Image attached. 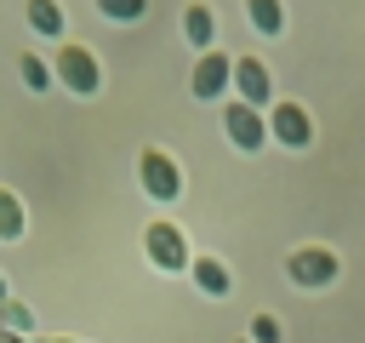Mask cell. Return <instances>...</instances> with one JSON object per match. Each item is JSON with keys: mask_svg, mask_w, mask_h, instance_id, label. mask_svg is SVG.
I'll return each instance as SVG.
<instances>
[{"mask_svg": "<svg viewBox=\"0 0 365 343\" xmlns=\"http://www.w3.org/2000/svg\"><path fill=\"white\" fill-rule=\"evenodd\" d=\"M51 74H57V86L74 91V97H97V91H103V63H97V51L80 46V40H63V46H57Z\"/></svg>", "mask_w": 365, "mask_h": 343, "instance_id": "1", "label": "cell"}, {"mask_svg": "<svg viewBox=\"0 0 365 343\" xmlns=\"http://www.w3.org/2000/svg\"><path fill=\"white\" fill-rule=\"evenodd\" d=\"M336 274H342V257H336L331 246H319V240H308V246L285 252V280H291V286H302V292H325Z\"/></svg>", "mask_w": 365, "mask_h": 343, "instance_id": "2", "label": "cell"}, {"mask_svg": "<svg viewBox=\"0 0 365 343\" xmlns=\"http://www.w3.org/2000/svg\"><path fill=\"white\" fill-rule=\"evenodd\" d=\"M137 183H143V194H148V200L171 206V200L182 194V166H177V154H171V149H160V143H148V149L137 154Z\"/></svg>", "mask_w": 365, "mask_h": 343, "instance_id": "3", "label": "cell"}, {"mask_svg": "<svg viewBox=\"0 0 365 343\" xmlns=\"http://www.w3.org/2000/svg\"><path fill=\"white\" fill-rule=\"evenodd\" d=\"M143 252H148V263H154V269H165V274H182V269L194 263V252H188L182 229H177L171 217H154V223L143 229Z\"/></svg>", "mask_w": 365, "mask_h": 343, "instance_id": "4", "label": "cell"}, {"mask_svg": "<svg viewBox=\"0 0 365 343\" xmlns=\"http://www.w3.org/2000/svg\"><path fill=\"white\" fill-rule=\"evenodd\" d=\"M222 137H228L240 154H257V149L268 143V114L251 109V103H240V97H228V103H222Z\"/></svg>", "mask_w": 365, "mask_h": 343, "instance_id": "5", "label": "cell"}, {"mask_svg": "<svg viewBox=\"0 0 365 343\" xmlns=\"http://www.w3.org/2000/svg\"><path fill=\"white\" fill-rule=\"evenodd\" d=\"M188 91L200 97V103H217V97H228L234 91V57L228 51H200L194 57V74H188Z\"/></svg>", "mask_w": 365, "mask_h": 343, "instance_id": "6", "label": "cell"}, {"mask_svg": "<svg viewBox=\"0 0 365 343\" xmlns=\"http://www.w3.org/2000/svg\"><path fill=\"white\" fill-rule=\"evenodd\" d=\"M268 137H274L279 149H308V143H314V114H308L297 97H274V109H268Z\"/></svg>", "mask_w": 365, "mask_h": 343, "instance_id": "7", "label": "cell"}, {"mask_svg": "<svg viewBox=\"0 0 365 343\" xmlns=\"http://www.w3.org/2000/svg\"><path fill=\"white\" fill-rule=\"evenodd\" d=\"M234 97L240 103H251V109H274V74H268V63L262 57H234Z\"/></svg>", "mask_w": 365, "mask_h": 343, "instance_id": "8", "label": "cell"}, {"mask_svg": "<svg viewBox=\"0 0 365 343\" xmlns=\"http://www.w3.org/2000/svg\"><path fill=\"white\" fill-rule=\"evenodd\" d=\"M188 274H194L200 297H228V292H234V274H228V263H222V257H211V252H194Z\"/></svg>", "mask_w": 365, "mask_h": 343, "instance_id": "9", "label": "cell"}, {"mask_svg": "<svg viewBox=\"0 0 365 343\" xmlns=\"http://www.w3.org/2000/svg\"><path fill=\"white\" fill-rule=\"evenodd\" d=\"M182 34H188L194 51H211V46H217V11H211L205 0H188V6H182Z\"/></svg>", "mask_w": 365, "mask_h": 343, "instance_id": "10", "label": "cell"}, {"mask_svg": "<svg viewBox=\"0 0 365 343\" xmlns=\"http://www.w3.org/2000/svg\"><path fill=\"white\" fill-rule=\"evenodd\" d=\"M23 17L40 40H63V6L57 0H23Z\"/></svg>", "mask_w": 365, "mask_h": 343, "instance_id": "11", "label": "cell"}, {"mask_svg": "<svg viewBox=\"0 0 365 343\" xmlns=\"http://www.w3.org/2000/svg\"><path fill=\"white\" fill-rule=\"evenodd\" d=\"M23 234H29V206L17 189L0 183V240H23Z\"/></svg>", "mask_w": 365, "mask_h": 343, "instance_id": "12", "label": "cell"}, {"mask_svg": "<svg viewBox=\"0 0 365 343\" xmlns=\"http://www.w3.org/2000/svg\"><path fill=\"white\" fill-rule=\"evenodd\" d=\"M245 17H251V29L257 34H285V0H245Z\"/></svg>", "mask_w": 365, "mask_h": 343, "instance_id": "13", "label": "cell"}, {"mask_svg": "<svg viewBox=\"0 0 365 343\" xmlns=\"http://www.w3.org/2000/svg\"><path fill=\"white\" fill-rule=\"evenodd\" d=\"M17 74H23V86H29V91H51V86H57L51 63H46V57H34V51H23V57H17Z\"/></svg>", "mask_w": 365, "mask_h": 343, "instance_id": "14", "label": "cell"}, {"mask_svg": "<svg viewBox=\"0 0 365 343\" xmlns=\"http://www.w3.org/2000/svg\"><path fill=\"white\" fill-rule=\"evenodd\" d=\"M97 11H103L108 23H137V17L148 11V0H97Z\"/></svg>", "mask_w": 365, "mask_h": 343, "instance_id": "15", "label": "cell"}, {"mask_svg": "<svg viewBox=\"0 0 365 343\" xmlns=\"http://www.w3.org/2000/svg\"><path fill=\"white\" fill-rule=\"evenodd\" d=\"M0 314H6V332H17V337H29V332H34V309H23V303H6Z\"/></svg>", "mask_w": 365, "mask_h": 343, "instance_id": "16", "label": "cell"}, {"mask_svg": "<svg viewBox=\"0 0 365 343\" xmlns=\"http://www.w3.org/2000/svg\"><path fill=\"white\" fill-rule=\"evenodd\" d=\"M279 337H285V326H279L274 314H257V320H251V343H279Z\"/></svg>", "mask_w": 365, "mask_h": 343, "instance_id": "17", "label": "cell"}, {"mask_svg": "<svg viewBox=\"0 0 365 343\" xmlns=\"http://www.w3.org/2000/svg\"><path fill=\"white\" fill-rule=\"evenodd\" d=\"M0 343H29V337H17V332H6V326H0Z\"/></svg>", "mask_w": 365, "mask_h": 343, "instance_id": "18", "label": "cell"}, {"mask_svg": "<svg viewBox=\"0 0 365 343\" xmlns=\"http://www.w3.org/2000/svg\"><path fill=\"white\" fill-rule=\"evenodd\" d=\"M6 303H11V292H6V274H0V309H6Z\"/></svg>", "mask_w": 365, "mask_h": 343, "instance_id": "19", "label": "cell"}, {"mask_svg": "<svg viewBox=\"0 0 365 343\" xmlns=\"http://www.w3.org/2000/svg\"><path fill=\"white\" fill-rule=\"evenodd\" d=\"M245 343H251V337H245Z\"/></svg>", "mask_w": 365, "mask_h": 343, "instance_id": "20", "label": "cell"}]
</instances>
